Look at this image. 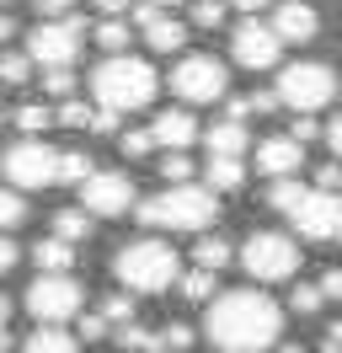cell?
<instances>
[{
    "mask_svg": "<svg viewBox=\"0 0 342 353\" xmlns=\"http://www.w3.org/2000/svg\"><path fill=\"white\" fill-rule=\"evenodd\" d=\"M203 332L225 353H268L283 337V305L262 289H225L203 310Z\"/></svg>",
    "mask_w": 342,
    "mask_h": 353,
    "instance_id": "obj_1",
    "label": "cell"
},
{
    "mask_svg": "<svg viewBox=\"0 0 342 353\" xmlns=\"http://www.w3.org/2000/svg\"><path fill=\"white\" fill-rule=\"evenodd\" d=\"M219 220V193L214 188H198V182H171V188H161L155 199L139 203V225L145 230H188V236H198V230H209V225Z\"/></svg>",
    "mask_w": 342,
    "mask_h": 353,
    "instance_id": "obj_2",
    "label": "cell"
},
{
    "mask_svg": "<svg viewBox=\"0 0 342 353\" xmlns=\"http://www.w3.org/2000/svg\"><path fill=\"white\" fill-rule=\"evenodd\" d=\"M91 91H97V108H112L118 118L123 112H139L155 102L161 91V75L150 59H134V54H107L102 65L91 70Z\"/></svg>",
    "mask_w": 342,
    "mask_h": 353,
    "instance_id": "obj_3",
    "label": "cell"
},
{
    "mask_svg": "<svg viewBox=\"0 0 342 353\" xmlns=\"http://www.w3.org/2000/svg\"><path fill=\"white\" fill-rule=\"evenodd\" d=\"M112 273H118V284H123L128 294H166V289L182 279V257H177L166 241L145 236V241L118 246V257H112Z\"/></svg>",
    "mask_w": 342,
    "mask_h": 353,
    "instance_id": "obj_4",
    "label": "cell"
},
{
    "mask_svg": "<svg viewBox=\"0 0 342 353\" xmlns=\"http://www.w3.org/2000/svg\"><path fill=\"white\" fill-rule=\"evenodd\" d=\"M278 108H294V112H321L332 97H337V70L332 65H283L278 70Z\"/></svg>",
    "mask_w": 342,
    "mask_h": 353,
    "instance_id": "obj_5",
    "label": "cell"
},
{
    "mask_svg": "<svg viewBox=\"0 0 342 353\" xmlns=\"http://www.w3.org/2000/svg\"><path fill=\"white\" fill-rule=\"evenodd\" d=\"M21 305H27V316H32L38 327H64L70 316H81L86 294L70 273H38V279L27 284V294H21Z\"/></svg>",
    "mask_w": 342,
    "mask_h": 353,
    "instance_id": "obj_6",
    "label": "cell"
},
{
    "mask_svg": "<svg viewBox=\"0 0 342 353\" xmlns=\"http://www.w3.org/2000/svg\"><path fill=\"white\" fill-rule=\"evenodd\" d=\"M235 257H241V268L252 273L256 284H283V279H294V268H299V246L289 236H278V230H252Z\"/></svg>",
    "mask_w": 342,
    "mask_h": 353,
    "instance_id": "obj_7",
    "label": "cell"
},
{
    "mask_svg": "<svg viewBox=\"0 0 342 353\" xmlns=\"http://www.w3.org/2000/svg\"><path fill=\"white\" fill-rule=\"evenodd\" d=\"M171 91H177L188 108L225 102V97H230V70L219 65L214 54H182V59H177V70H171Z\"/></svg>",
    "mask_w": 342,
    "mask_h": 353,
    "instance_id": "obj_8",
    "label": "cell"
},
{
    "mask_svg": "<svg viewBox=\"0 0 342 353\" xmlns=\"http://www.w3.org/2000/svg\"><path fill=\"white\" fill-rule=\"evenodd\" d=\"M81 43H86L81 17H54V22H38L32 32H27V54H32V65H43V70L75 65Z\"/></svg>",
    "mask_w": 342,
    "mask_h": 353,
    "instance_id": "obj_9",
    "label": "cell"
},
{
    "mask_svg": "<svg viewBox=\"0 0 342 353\" xmlns=\"http://www.w3.org/2000/svg\"><path fill=\"white\" fill-rule=\"evenodd\" d=\"M0 166H6V176H11V188H21V193L54 188V176H59V150H48L43 139H17Z\"/></svg>",
    "mask_w": 342,
    "mask_h": 353,
    "instance_id": "obj_10",
    "label": "cell"
},
{
    "mask_svg": "<svg viewBox=\"0 0 342 353\" xmlns=\"http://www.w3.org/2000/svg\"><path fill=\"white\" fill-rule=\"evenodd\" d=\"M289 225L299 230V241H337L342 236V193H305L289 209Z\"/></svg>",
    "mask_w": 342,
    "mask_h": 353,
    "instance_id": "obj_11",
    "label": "cell"
},
{
    "mask_svg": "<svg viewBox=\"0 0 342 353\" xmlns=\"http://www.w3.org/2000/svg\"><path fill=\"white\" fill-rule=\"evenodd\" d=\"M81 209L97 220H118L134 209V176L128 172H91L81 182Z\"/></svg>",
    "mask_w": 342,
    "mask_h": 353,
    "instance_id": "obj_12",
    "label": "cell"
},
{
    "mask_svg": "<svg viewBox=\"0 0 342 353\" xmlns=\"http://www.w3.org/2000/svg\"><path fill=\"white\" fill-rule=\"evenodd\" d=\"M230 54L241 70H273L278 54H283V38L273 32V22H256V17H246V22L230 32Z\"/></svg>",
    "mask_w": 342,
    "mask_h": 353,
    "instance_id": "obj_13",
    "label": "cell"
},
{
    "mask_svg": "<svg viewBox=\"0 0 342 353\" xmlns=\"http://www.w3.org/2000/svg\"><path fill=\"white\" fill-rule=\"evenodd\" d=\"M299 166H305V145L294 134H273V139L256 145V172L262 176H294Z\"/></svg>",
    "mask_w": 342,
    "mask_h": 353,
    "instance_id": "obj_14",
    "label": "cell"
},
{
    "mask_svg": "<svg viewBox=\"0 0 342 353\" xmlns=\"http://www.w3.org/2000/svg\"><path fill=\"white\" fill-rule=\"evenodd\" d=\"M273 32L283 38V43H310V38L321 32L316 6H305V0H283V6H273Z\"/></svg>",
    "mask_w": 342,
    "mask_h": 353,
    "instance_id": "obj_15",
    "label": "cell"
},
{
    "mask_svg": "<svg viewBox=\"0 0 342 353\" xmlns=\"http://www.w3.org/2000/svg\"><path fill=\"white\" fill-rule=\"evenodd\" d=\"M150 134H155L161 150H188L192 139H198V118H192L188 108H166V112H155Z\"/></svg>",
    "mask_w": 342,
    "mask_h": 353,
    "instance_id": "obj_16",
    "label": "cell"
},
{
    "mask_svg": "<svg viewBox=\"0 0 342 353\" xmlns=\"http://www.w3.org/2000/svg\"><path fill=\"white\" fill-rule=\"evenodd\" d=\"M139 32H145V43L155 48V54H171V48H182V43H188V27L177 22V17H166V11H155V17H150Z\"/></svg>",
    "mask_w": 342,
    "mask_h": 353,
    "instance_id": "obj_17",
    "label": "cell"
},
{
    "mask_svg": "<svg viewBox=\"0 0 342 353\" xmlns=\"http://www.w3.org/2000/svg\"><path fill=\"white\" fill-rule=\"evenodd\" d=\"M203 145H209V155H246V123H241V118H225V123H214V129L203 134Z\"/></svg>",
    "mask_w": 342,
    "mask_h": 353,
    "instance_id": "obj_18",
    "label": "cell"
},
{
    "mask_svg": "<svg viewBox=\"0 0 342 353\" xmlns=\"http://www.w3.org/2000/svg\"><path fill=\"white\" fill-rule=\"evenodd\" d=\"M21 353H81V337L75 332H64V327H38L27 343H17Z\"/></svg>",
    "mask_w": 342,
    "mask_h": 353,
    "instance_id": "obj_19",
    "label": "cell"
},
{
    "mask_svg": "<svg viewBox=\"0 0 342 353\" xmlns=\"http://www.w3.org/2000/svg\"><path fill=\"white\" fill-rule=\"evenodd\" d=\"M209 188L214 193H235L241 182H246V166H241V155H209Z\"/></svg>",
    "mask_w": 342,
    "mask_h": 353,
    "instance_id": "obj_20",
    "label": "cell"
},
{
    "mask_svg": "<svg viewBox=\"0 0 342 353\" xmlns=\"http://www.w3.org/2000/svg\"><path fill=\"white\" fill-rule=\"evenodd\" d=\"M32 257H38V273H70V268H75V246L59 241V236H48V241L32 246Z\"/></svg>",
    "mask_w": 342,
    "mask_h": 353,
    "instance_id": "obj_21",
    "label": "cell"
},
{
    "mask_svg": "<svg viewBox=\"0 0 342 353\" xmlns=\"http://www.w3.org/2000/svg\"><path fill=\"white\" fill-rule=\"evenodd\" d=\"M235 252H230V241H225V236H209V230H198V241H192V268H214V273H219V268L230 263Z\"/></svg>",
    "mask_w": 342,
    "mask_h": 353,
    "instance_id": "obj_22",
    "label": "cell"
},
{
    "mask_svg": "<svg viewBox=\"0 0 342 353\" xmlns=\"http://www.w3.org/2000/svg\"><path fill=\"white\" fill-rule=\"evenodd\" d=\"M112 337H118V348H123V353H166V348H161V332L139 327V321H128V327H112Z\"/></svg>",
    "mask_w": 342,
    "mask_h": 353,
    "instance_id": "obj_23",
    "label": "cell"
},
{
    "mask_svg": "<svg viewBox=\"0 0 342 353\" xmlns=\"http://www.w3.org/2000/svg\"><path fill=\"white\" fill-rule=\"evenodd\" d=\"M214 294H219V273H214V268H192V273H182V300L209 305Z\"/></svg>",
    "mask_w": 342,
    "mask_h": 353,
    "instance_id": "obj_24",
    "label": "cell"
},
{
    "mask_svg": "<svg viewBox=\"0 0 342 353\" xmlns=\"http://www.w3.org/2000/svg\"><path fill=\"white\" fill-rule=\"evenodd\" d=\"M305 193H310V188H305L299 176H273V182H268V209L289 214V209H294V203L305 199Z\"/></svg>",
    "mask_w": 342,
    "mask_h": 353,
    "instance_id": "obj_25",
    "label": "cell"
},
{
    "mask_svg": "<svg viewBox=\"0 0 342 353\" xmlns=\"http://www.w3.org/2000/svg\"><path fill=\"white\" fill-rule=\"evenodd\" d=\"M54 236H59V241H91V220H86V209H59V214H54Z\"/></svg>",
    "mask_w": 342,
    "mask_h": 353,
    "instance_id": "obj_26",
    "label": "cell"
},
{
    "mask_svg": "<svg viewBox=\"0 0 342 353\" xmlns=\"http://www.w3.org/2000/svg\"><path fill=\"white\" fill-rule=\"evenodd\" d=\"M91 172H97V166H91V155H86V150H59V176H54V188H59V182L81 188Z\"/></svg>",
    "mask_w": 342,
    "mask_h": 353,
    "instance_id": "obj_27",
    "label": "cell"
},
{
    "mask_svg": "<svg viewBox=\"0 0 342 353\" xmlns=\"http://www.w3.org/2000/svg\"><path fill=\"white\" fill-rule=\"evenodd\" d=\"M21 220H27V199H21V188H0V230L11 236Z\"/></svg>",
    "mask_w": 342,
    "mask_h": 353,
    "instance_id": "obj_28",
    "label": "cell"
},
{
    "mask_svg": "<svg viewBox=\"0 0 342 353\" xmlns=\"http://www.w3.org/2000/svg\"><path fill=\"white\" fill-rule=\"evenodd\" d=\"M0 81L6 86H27L32 81V54H0Z\"/></svg>",
    "mask_w": 342,
    "mask_h": 353,
    "instance_id": "obj_29",
    "label": "cell"
},
{
    "mask_svg": "<svg viewBox=\"0 0 342 353\" xmlns=\"http://www.w3.org/2000/svg\"><path fill=\"white\" fill-rule=\"evenodd\" d=\"M97 43H102L107 54H123V48H128V22H123V17H107V22L97 27Z\"/></svg>",
    "mask_w": 342,
    "mask_h": 353,
    "instance_id": "obj_30",
    "label": "cell"
},
{
    "mask_svg": "<svg viewBox=\"0 0 342 353\" xmlns=\"http://www.w3.org/2000/svg\"><path fill=\"white\" fill-rule=\"evenodd\" d=\"M118 150H123L128 161H145V155L155 150V134L150 129H128V134H118Z\"/></svg>",
    "mask_w": 342,
    "mask_h": 353,
    "instance_id": "obj_31",
    "label": "cell"
},
{
    "mask_svg": "<svg viewBox=\"0 0 342 353\" xmlns=\"http://www.w3.org/2000/svg\"><path fill=\"white\" fill-rule=\"evenodd\" d=\"M97 310L107 316V327H128V321H134V300H128V294H107Z\"/></svg>",
    "mask_w": 342,
    "mask_h": 353,
    "instance_id": "obj_32",
    "label": "cell"
},
{
    "mask_svg": "<svg viewBox=\"0 0 342 353\" xmlns=\"http://www.w3.org/2000/svg\"><path fill=\"white\" fill-rule=\"evenodd\" d=\"M54 123V112L43 108V102H27V108H17V129L21 134H38V129H48Z\"/></svg>",
    "mask_w": 342,
    "mask_h": 353,
    "instance_id": "obj_33",
    "label": "cell"
},
{
    "mask_svg": "<svg viewBox=\"0 0 342 353\" xmlns=\"http://www.w3.org/2000/svg\"><path fill=\"white\" fill-rule=\"evenodd\" d=\"M289 305H294L299 316H316V310L326 305V294H321V284H294V294H289Z\"/></svg>",
    "mask_w": 342,
    "mask_h": 353,
    "instance_id": "obj_34",
    "label": "cell"
},
{
    "mask_svg": "<svg viewBox=\"0 0 342 353\" xmlns=\"http://www.w3.org/2000/svg\"><path fill=\"white\" fill-rule=\"evenodd\" d=\"M54 123H64V129H91V108L75 102V97H64V108L54 112Z\"/></svg>",
    "mask_w": 342,
    "mask_h": 353,
    "instance_id": "obj_35",
    "label": "cell"
},
{
    "mask_svg": "<svg viewBox=\"0 0 342 353\" xmlns=\"http://www.w3.org/2000/svg\"><path fill=\"white\" fill-rule=\"evenodd\" d=\"M75 337H81V343H102V337H112V327H107L102 310H91V316L81 310V327H75Z\"/></svg>",
    "mask_w": 342,
    "mask_h": 353,
    "instance_id": "obj_36",
    "label": "cell"
},
{
    "mask_svg": "<svg viewBox=\"0 0 342 353\" xmlns=\"http://www.w3.org/2000/svg\"><path fill=\"white\" fill-rule=\"evenodd\" d=\"M192 27H203V32L225 27V6H219V0H198V6H192Z\"/></svg>",
    "mask_w": 342,
    "mask_h": 353,
    "instance_id": "obj_37",
    "label": "cell"
},
{
    "mask_svg": "<svg viewBox=\"0 0 342 353\" xmlns=\"http://www.w3.org/2000/svg\"><path fill=\"white\" fill-rule=\"evenodd\" d=\"M43 91H54V97H70V91H75V70H70V65L43 70Z\"/></svg>",
    "mask_w": 342,
    "mask_h": 353,
    "instance_id": "obj_38",
    "label": "cell"
},
{
    "mask_svg": "<svg viewBox=\"0 0 342 353\" xmlns=\"http://www.w3.org/2000/svg\"><path fill=\"white\" fill-rule=\"evenodd\" d=\"M161 176H166V188H171V182H188V176H192V161L182 150H171L166 161H161Z\"/></svg>",
    "mask_w": 342,
    "mask_h": 353,
    "instance_id": "obj_39",
    "label": "cell"
},
{
    "mask_svg": "<svg viewBox=\"0 0 342 353\" xmlns=\"http://www.w3.org/2000/svg\"><path fill=\"white\" fill-rule=\"evenodd\" d=\"M316 188H321V193H342V161H326V166H321Z\"/></svg>",
    "mask_w": 342,
    "mask_h": 353,
    "instance_id": "obj_40",
    "label": "cell"
},
{
    "mask_svg": "<svg viewBox=\"0 0 342 353\" xmlns=\"http://www.w3.org/2000/svg\"><path fill=\"white\" fill-rule=\"evenodd\" d=\"M188 343H192V327H188V321H171V327L161 332V348H188Z\"/></svg>",
    "mask_w": 342,
    "mask_h": 353,
    "instance_id": "obj_41",
    "label": "cell"
},
{
    "mask_svg": "<svg viewBox=\"0 0 342 353\" xmlns=\"http://www.w3.org/2000/svg\"><path fill=\"white\" fill-rule=\"evenodd\" d=\"M21 263V246L11 241V236H6V230H0V273H11V268Z\"/></svg>",
    "mask_w": 342,
    "mask_h": 353,
    "instance_id": "obj_42",
    "label": "cell"
},
{
    "mask_svg": "<svg viewBox=\"0 0 342 353\" xmlns=\"http://www.w3.org/2000/svg\"><path fill=\"white\" fill-rule=\"evenodd\" d=\"M91 129H97V134H123V129H118V112H112V108H97V112H91Z\"/></svg>",
    "mask_w": 342,
    "mask_h": 353,
    "instance_id": "obj_43",
    "label": "cell"
},
{
    "mask_svg": "<svg viewBox=\"0 0 342 353\" xmlns=\"http://www.w3.org/2000/svg\"><path fill=\"white\" fill-rule=\"evenodd\" d=\"M321 294H326V300H342V268H326V279H321Z\"/></svg>",
    "mask_w": 342,
    "mask_h": 353,
    "instance_id": "obj_44",
    "label": "cell"
},
{
    "mask_svg": "<svg viewBox=\"0 0 342 353\" xmlns=\"http://www.w3.org/2000/svg\"><path fill=\"white\" fill-rule=\"evenodd\" d=\"M289 134H294L299 145H305V139H316V134H321V123H316V118H310V112H299V123H294V129H289Z\"/></svg>",
    "mask_w": 342,
    "mask_h": 353,
    "instance_id": "obj_45",
    "label": "cell"
},
{
    "mask_svg": "<svg viewBox=\"0 0 342 353\" xmlns=\"http://www.w3.org/2000/svg\"><path fill=\"white\" fill-rule=\"evenodd\" d=\"M321 134H326V145H332V155L342 161V112H337V118H332V123H326Z\"/></svg>",
    "mask_w": 342,
    "mask_h": 353,
    "instance_id": "obj_46",
    "label": "cell"
},
{
    "mask_svg": "<svg viewBox=\"0 0 342 353\" xmlns=\"http://www.w3.org/2000/svg\"><path fill=\"white\" fill-rule=\"evenodd\" d=\"M246 102H252V112H256V118H262V112H273V108H278V97H273V91H252Z\"/></svg>",
    "mask_w": 342,
    "mask_h": 353,
    "instance_id": "obj_47",
    "label": "cell"
},
{
    "mask_svg": "<svg viewBox=\"0 0 342 353\" xmlns=\"http://www.w3.org/2000/svg\"><path fill=\"white\" fill-rule=\"evenodd\" d=\"M97 11H102V17H123L128 0H97Z\"/></svg>",
    "mask_w": 342,
    "mask_h": 353,
    "instance_id": "obj_48",
    "label": "cell"
},
{
    "mask_svg": "<svg viewBox=\"0 0 342 353\" xmlns=\"http://www.w3.org/2000/svg\"><path fill=\"white\" fill-rule=\"evenodd\" d=\"M326 348L342 353V321H332V327H326Z\"/></svg>",
    "mask_w": 342,
    "mask_h": 353,
    "instance_id": "obj_49",
    "label": "cell"
},
{
    "mask_svg": "<svg viewBox=\"0 0 342 353\" xmlns=\"http://www.w3.org/2000/svg\"><path fill=\"white\" fill-rule=\"evenodd\" d=\"M230 6H241V11H252V17H256L262 6H278V0H230Z\"/></svg>",
    "mask_w": 342,
    "mask_h": 353,
    "instance_id": "obj_50",
    "label": "cell"
},
{
    "mask_svg": "<svg viewBox=\"0 0 342 353\" xmlns=\"http://www.w3.org/2000/svg\"><path fill=\"white\" fill-rule=\"evenodd\" d=\"M38 6H43V11H54V17H59L64 6H75V0H38Z\"/></svg>",
    "mask_w": 342,
    "mask_h": 353,
    "instance_id": "obj_51",
    "label": "cell"
},
{
    "mask_svg": "<svg viewBox=\"0 0 342 353\" xmlns=\"http://www.w3.org/2000/svg\"><path fill=\"white\" fill-rule=\"evenodd\" d=\"M11 32H17V22H11V17H0V43H6Z\"/></svg>",
    "mask_w": 342,
    "mask_h": 353,
    "instance_id": "obj_52",
    "label": "cell"
},
{
    "mask_svg": "<svg viewBox=\"0 0 342 353\" xmlns=\"http://www.w3.org/2000/svg\"><path fill=\"white\" fill-rule=\"evenodd\" d=\"M278 353H310L305 343H278Z\"/></svg>",
    "mask_w": 342,
    "mask_h": 353,
    "instance_id": "obj_53",
    "label": "cell"
},
{
    "mask_svg": "<svg viewBox=\"0 0 342 353\" xmlns=\"http://www.w3.org/2000/svg\"><path fill=\"white\" fill-rule=\"evenodd\" d=\"M6 321H11V300L0 294V327H6Z\"/></svg>",
    "mask_w": 342,
    "mask_h": 353,
    "instance_id": "obj_54",
    "label": "cell"
},
{
    "mask_svg": "<svg viewBox=\"0 0 342 353\" xmlns=\"http://www.w3.org/2000/svg\"><path fill=\"white\" fill-rule=\"evenodd\" d=\"M6 348H17V343H11V332L0 327V353H6Z\"/></svg>",
    "mask_w": 342,
    "mask_h": 353,
    "instance_id": "obj_55",
    "label": "cell"
},
{
    "mask_svg": "<svg viewBox=\"0 0 342 353\" xmlns=\"http://www.w3.org/2000/svg\"><path fill=\"white\" fill-rule=\"evenodd\" d=\"M150 6H161V11H166V6H182V0H150Z\"/></svg>",
    "mask_w": 342,
    "mask_h": 353,
    "instance_id": "obj_56",
    "label": "cell"
},
{
    "mask_svg": "<svg viewBox=\"0 0 342 353\" xmlns=\"http://www.w3.org/2000/svg\"><path fill=\"white\" fill-rule=\"evenodd\" d=\"M0 6H6V0H0Z\"/></svg>",
    "mask_w": 342,
    "mask_h": 353,
    "instance_id": "obj_57",
    "label": "cell"
}]
</instances>
